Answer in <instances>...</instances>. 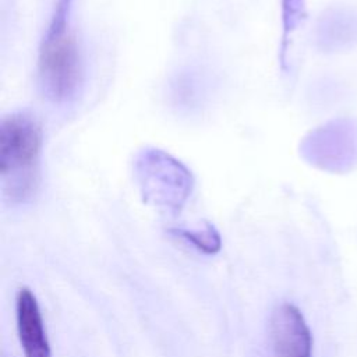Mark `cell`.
Returning <instances> with one entry per match:
<instances>
[{
    "mask_svg": "<svg viewBox=\"0 0 357 357\" xmlns=\"http://www.w3.org/2000/svg\"><path fill=\"white\" fill-rule=\"evenodd\" d=\"M42 130L33 116L13 113L0 126L3 192L13 204L31 199L39 187Z\"/></svg>",
    "mask_w": 357,
    "mask_h": 357,
    "instance_id": "obj_1",
    "label": "cell"
},
{
    "mask_svg": "<svg viewBox=\"0 0 357 357\" xmlns=\"http://www.w3.org/2000/svg\"><path fill=\"white\" fill-rule=\"evenodd\" d=\"M40 74L54 98L68 96L79 81V57L75 40L61 28H54L40 50Z\"/></svg>",
    "mask_w": 357,
    "mask_h": 357,
    "instance_id": "obj_2",
    "label": "cell"
},
{
    "mask_svg": "<svg viewBox=\"0 0 357 357\" xmlns=\"http://www.w3.org/2000/svg\"><path fill=\"white\" fill-rule=\"evenodd\" d=\"M269 340L275 357H312V335L301 311L280 303L269 318Z\"/></svg>",
    "mask_w": 357,
    "mask_h": 357,
    "instance_id": "obj_3",
    "label": "cell"
},
{
    "mask_svg": "<svg viewBox=\"0 0 357 357\" xmlns=\"http://www.w3.org/2000/svg\"><path fill=\"white\" fill-rule=\"evenodd\" d=\"M17 332L25 357H50V343L36 296L29 287H21L15 297Z\"/></svg>",
    "mask_w": 357,
    "mask_h": 357,
    "instance_id": "obj_4",
    "label": "cell"
},
{
    "mask_svg": "<svg viewBox=\"0 0 357 357\" xmlns=\"http://www.w3.org/2000/svg\"><path fill=\"white\" fill-rule=\"evenodd\" d=\"M176 233L205 254H216L222 247L220 237H219L218 231L211 226H206V229H204L201 231L199 230L198 231L176 230Z\"/></svg>",
    "mask_w": 357,
    "mask_h": 357,
    "instance_id": "obj_5",
    "label": "cell"
}]
</instances>
